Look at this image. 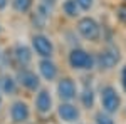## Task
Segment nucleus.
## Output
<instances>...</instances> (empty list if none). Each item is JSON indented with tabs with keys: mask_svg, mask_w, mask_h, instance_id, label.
<instances>
[{
	"mask_svg": "<svg viewBox=\"0 0 126 124\" xmlns=\"http://www.w3.org/2000/svg\"><path fill=\"white\" fill-rule=\"evenodd\" d=\"M35 107H37V111L42 112V114H46V112L50 111V107H52V99H50V94H49L46 89L39 91V94L35 97Z\"/></svg>",
	"mask_w": 126,
	"mask_h": 124,
	"instance_id": "10",
	"label": "nucleus"
},
{
	"mask_svg": "<svg viewBox=\"0 0 126 124\" xmlns=\"http://www.w3.org/2000/svg\"><path fill=\"white\" fill-rule=\"evenodd\" d=\"M10 117H12L14 123H17V124L27 121L29 119V107H27V104L22 102V101L14 102L12 104V109H10Z\"/></svg>",
	"mask_w": 126,
	"mask_h": 124,
	"instance_id": "8",
	"label": "nucleus"
},
{
	"mask_svg": "<svg viewBox=\"0 0 126 124\" xmlns=\"http://www.w3.org/2000/svg\"><path fill=\"white\" fill-rule=\"evenodd\" d=\"M7 3H9V0H0V10L5 9V7H7Z\"/></svg>",
	"mask_w": 126,
	"mask_h": 124,
	"instance_id": "20",
	"label": "nucleus"
},
{
	"mask_svg": "<svg viewBox=\"0 0 126 124\" xmlns=\"http://www.w3.org/2000/svg\"><path fill=\"white\" fill-rule=\"evenodd\" d=\"M14 55L17 59V62L22 64V66H27L30 62V59H32V54H30V50L25 45H17L15 50H14Z\"/></svg>",
	"mask_w": 126,
	"mask_h": 124,
	"instance_id": "12",
	"label": "nucleus"
},
{
	"mask_svg": "<svg viewBox=\"0 0 126 124\" xmlns=\"http://www.w3.org/2000/svg\"><path fill=\"white\" fill-rule=\"evenodd\" d=\"M62 10L67 17H78L79 15V7L76 3V0H66L62 3Z\"/></svg>",
	"mask_w": 126,
	"mask_h": 124,
	"instance_id": "13",
	"label": "nucleus"
},
{
	"mask_svg": "<svg viewBox=\"0 0 126 124\" xmlns=\"http://www.w3.org/2000/svg\"><path fill=\"white\" fill-rule=\"evenodd\" d=\"M17 79H19V82L22 84L24 87H27V89H30V91H35V89H39V77L35 76L32 70H20L19 76H17Z\"/></svg>",
	"mask_w": 126,
	"mask_h": 124,
	"instance_id": "9",
	"label": "nucleus"
},
{
	"mask_svg": "<svg viewBox=\"0 0 126 124\" xmlns=\"http://www.w3.org/2000/svg\"><path fill=\"white\" fill-rule=\"evenodd\" d=\"M97 66L101 67V69H111V67H114L119 62V54H118V49H106V50H103L99 55H97Z\"/></svg>",
	"mask_w": 126,
	"mask_h": 124,
	"instance_id": "5",
	"label": "nucleus"
},
{
	"mask_svg": "<svg viewBox=\"0 0 126 124\" xmlns=\"http://www.w3.org/2000/svg\"><path fill=\"white\" fill-rule=\"evenodd\" d=\"M57 92L62 101H72L76 97V84H74V81L71 77L61 79L57 84Z\"/></svg>",
	"mask_w": 126,
	"mask_h": 124,
	"instance_id": "6",
	"label": "nucleus"
},
{
	"mask_svg": "<svg viewBox=\"0 0 126 124\" xmlns=\"http://www.w3.org/2000/svg\"><path fill=\"white\" fill-rule=\"evenodd\" d=\"M59 117L64 121V123H76L79 119V109L76 106L69 104V102H62L57 109Z\"/></svg>",
	"mask_w": 126,
	"mask_h": 124,
	"instance_id": "7",
	"label": "nucleus"
},
{
	"mask_svg": "<svg viewBox=\"0 0 126 124\" xmlns=\"http://www.w3.org/2000/svg\"><path fill=\"white\" fill-rule=\"evenodd\" d=\"M81 101H82V104H84V107H93V104H94V92H93V89H89V87H86L84 89V92L81 94Z\"/></svg>",
	"mask_w": 126,
	"mask_h": 124,
	"instance_id": "14",
	"label": "nucleus"
},
{
	"mask_svg": "<svg viewBox=\"0 0 126 124\" xmlns=\"http://www.w3.org/2000/svg\"><path fill=\"white\" fill-rule=\"evenodd\" d=\"M32 7V0H14V9L17 12H27Z\"/></svg>",
	"mask_w": 126,
	"mask_h": 124,
	"instance_id": "16",
	"label": "nucleus"
},
{
	"mask_svg": "<svg viewBox=\"0 0 126 124\" xmlns=\"http://www.w3.org/2000/svg\"><path fill=\"white\" fill-rule=\"evenodd\" d=\"M76 3L81 10H89L93 7V0H76Z\"/></svg>",
	"mask_w": 126,
	"mask_h": 124,
	"instance_id": "18",
	"label": "nucleus"
},
{
	"mask_svg": "<svg viewBox=\"0 0 126 124\" xmlns=\"http://www.w3.org/2000/svg\"><path fill=\"white\" fill-rule=\"evenodd\" d=\"M78 30L86 40H91V42H96L97 39H99V35H101L99 24L94 19H91V17H82V19L79 20Z\"/></svg>",
	"mask_w": 126,
	"mask_h": 124,
	"instance_id": "2",
	"label": "nucleus"
},
{
	"mask_svg": "<svg viewBox=\"0 0 126 124\" xmlns=\"http://www.w3.org/2000/svg\"><path fill=\"white\" fill-rule=\"evenodd\" d=\"M94 119H96V124H114V121L106 112H97Z\"/></svg>",
	"mask_w": 126,
	"mask_h": 124,
	"instance_id": "17",
	"label": "nucleus"
},
{
	"mask_svg": "<svg viewBox=\"0 0 126 124\" xmlns=\"http://www.w3.org/2000/svg\"><path fill=\"white\" fill-rule=\"evenodd\" d=\"M123 86L126 89V67H125V70H123Z\"/></svg>",
	"mask_w": 126,
	"mask_h": 124,
	"instance_id": "21",
	"label": "nucleus"
},
{
	"mask_svg": "<svg viewBox=\"0 0 126 124\" xmlns=\"http://www.w3.org/2000/svg\"><path fill=\"white\" fill-rule=\"evenodd\" d=\"M69 64L72 69H91L94 64V59L82 49H72L69 54Z\"/></svg>",
	"mask_w": 126,
	"mask_h": 124,
	"instance_id": "3",
	"label": "nucleus"
},
{
	"mask_svg": "<svg viewBox=\"0 0 126 124\" xmlns=\"http://www.w3.org/2000/svg\"><path fill=\"white\" fill-rule=\"evenodd\" d=\"M32 45L35 49V52L44 59H49L52 55V52H54V45H52L50 39L42 35V34H37V35L32 37Z\"/></svg>",
	"mask_w": 126,
	"mask_h": 124,
	"instance_id": "4",
	"label": "nucleus"
},
{
	"mask_svg": "<svg viewBox=\"0 0 126 124\" xmlns=\"http://www.w3.org/2000/svg\"><path fill=\"white\" fill-rule=\"evenodd\" d=\"M116 15H118V19L121 20L123 24H126V5H119V7H118Z\"/></svg>",
	"mask_w": 126,
	"mask_h": 124,
	"instance_id": "19",
	"label": "nucleus"
},
{
	"mask_svg": "<svg viewBox=\"0 0 126 124\" xmlns=\"http://www.w3.org/2000/svg\"><path fill=\"white\" fill-rule=\"evenodd\" d=\"M39 69H40L42 77L47 79V81H52V79H56V76H57V67H56V64L50 59H42L40 64H39Z\"/></svg>",
	"mask_w": 126,
	"mask_h": 124,
	"instance_id": "11",
	"label": "nucleus"
},
{
	"mask_svg": "<svg viewBox=\"0 0 126 124\" xmlns=\"http://www.w3.org/2000/svg\"><path fill=\"white\" fill-rule=\"evenodd\" d=\"M0 84H2V91H3V92H7V94H14V92H15V81H14L12 77L5 76L2 79Z\"/></svg>",
	"mask_w": 126,
	"mask_h": 124,
	"instance_id": "15",
	"label": "nucleus"
},
{
	"mask_svg": "<svg viewBox=\"0 0 126 124\" xmlns=\"http://www.w3.org/2000/svg\"><path fill=\"white\" fill-rule=\"evenodd\" d=\"M101 104H103V109L106 111L108 114H113V112H116L119 109L121 99H119L118 91L113 86L103 87V91H101Z\"/></svg>",
	"mask_w": 126,
	"mask_h": 124,
	"instance_id": "1",
	"label": "nucleus"
}]
</instances>
